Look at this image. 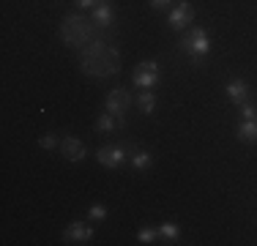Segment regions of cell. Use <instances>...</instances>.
<instances>
[{"label":"cell","instance_id":"cell-13","mask_svg":"<svg viewBox=\"0 0 257 246\" xmlns=\"http://www.w3.org/2000/svg\"><path fill=\"white\" fill-rule=\"evenodd\" d=\"M137 107H140V112H143V115H154V109H156L154 90H140V93H137Z\"/></svg>","mask_w":257,"mask_h":246},{"label":"cell","instance_id":"cell-20","mask_svg":"<svg viewBox=\"0 0 257 246\" xmlns=\"http://www.w3.org/2000/svg\"><path fill=\"white\" fill-rule=\"evenodd\" d=\"M39 148H44V151H52V148H58V137H55V134H44V137L39 140Z\"/></svg>","mask_w":257,"mask_h":246},{"label":"cell","instance_id":"cell-23","mask_svg":"<svg viewBox=\"0 0 257 246\" xmlns=\"http://www.w3.org/2000/svg\"><path fill=\"white\" fill-rule=\"evenodd\" d=\"M99 3H109V0H99Z\"/></svg>","mask_w":257,"mask_h":246},{"label":"cell","instance_id":"cell-10","mask_svg":"<svg viewBox=\"0 0 257 246\" xmlns=\"http://www.w3.org/2000/svg\"><path fill=\"white\" fill-rule=\"evenodd\" d=\"M224 90H227L230 101H232V104H238V107H241L243 101H249V85L243 82V79H230Z\"/></svg>","mask_w":257,"mask_h":246},{"label":"cell","instance_id":"cell-4","mask_svg":"<svg viewBox=\"0 0 257 246\" xmlns=\"http://www.w3.org/2000/svg\"><path fill=\"white\" fill-rule=\"evenodd\" d=\"M107 112L109 115H115V118L120 120V129H126V112H128V107H132V96H128V90L126 88H115V90H109V96H107Z\"/></svg>","mask_w":257,"mask_h":246},{"label":"cell","instance_id":"cell-18","mask_svg":"<svg viewBox=\"0 0 257 246\" xmlns=\"http://www.w3.org/2000/svg\"><path fill=\"white\" fill-rule=\"evenodd\" d=\"M241 118H243V120H257V104L243 101V104H241Z\"/></svg>","mask_w":257,"mask_h":246},{"label":"cell","instance_id":"cell-3","mask_svg":"<svg viewBox=\"0 0 257 246\" xmlns=\"http://www.w3.org/2000/svg\"><path fill=\"white\" fill-rule=\"evenodd\" d=\"M178 47H181L183 55H189V58L194 60V63H200V60L211 52V39H208V30L200 28V25H194V28L181 39Z\"/></svg>","mask_w":257,"mask_h":246},{"label":"cell","instance_id":"cell-12","mask_svg":"<svg viewBox=\"0 0 257 246\" xmlns=\"http://www.w3.org/2000/svg\"><path fill=\"white\" fill-rule=\"evenodd\" d=\"M235 137L241 143H257V120H243L235 126Z\"/></svg>","mask_w":257,"mask_h":246},{"label":"cell","instance_id":"cell-21","mask_svg":"<svg viewBox=\"0 0 257 246\" xmlns=\"http://www.w3.org/2000/svg\"><path fill=\"white\" fill-rule=\"evenodd\" d=\"M74 3L79 6V9H96V6H99V0H74Z\"/></svg>","mask_w":257,"mask_h":246},{"label":"cell","instance_id":"cell-7","mask_svg":"<svg viewBox=\"0 0 257 246\" xmlns=\"http://www.w3.org/2000/svg\"><path fill=\"white\" fill-rule=\"evenodd\" d=\"M192 22H194L192 3H189V0H178V3H175V9L170 11V17H167V25L173 30H186Z\"/></svg>","mask_w":257,"mask_h":246},{"label":"cell","instance_id":"cell-2","mask_svg":"<svg viewBox=\"0 0 257 246\" xmlns=\"http://www.w3.org/2000/svg\"><path fill=\"white\" fill-rule=\"evenodd\" d=\"M96 33H99V25L93 20H85L82 14H69L60 22V39H63V44L77 47V49L90 44L96 39Z\"/></svg>","mask_w":257,"mask_h":246},{"label":"cell","instance_id":"cell-17","mask_svg":"<svg viewBox=\"0 0 257 246\" xmlns=\"http://www.w3.org/2000/svg\"><path fill=\"white\" fill-rule=\"evenodd\" d=\"M156 238H159V230H151V227H143V230L137 232L140 243H156Z\"/></svg>","mask_w":257,"mask_h":246},{"label":"cell","instance_id":"cell-16","mask_svg":"<svg viewBox=\"0 0 257 246\" xmlns=\"http://www.w3.org/2000/svg\"><path fill=\"white\" fill-rule=\"evenodd\" d=\"M154 164V156H151L148 151H134L132 153V167L134 170H145V167H151Z\"/></svg>","mask_w":257,"mask_h":246},{"label":"cell","instance_id":"cell-19","mask_svg":"<svg viewBox=\"0 0 257 246\" xmlns=\"http://www.w3.org/2000/svg\"><path fill=\"white\" fill-rule=\"evenodd\" d=\"M88 219L90 221H104V219H107V208H104V205H93L88 211Z\"/></svg>","mask_w":257,"mask_h":246},{"label":"cell","instance_id":"cell-6","mask_svg":"<svg viewBox=\"0 0 257 246\" xmlns=\"http://www.w3.org/2000/svg\"><path fill=\"white\" fill-rule=\"evenodd\" d=\"M132 148H126V145H104L96 151V159H99V164L101 167H107V170H118L120 164L126 162V156H132Z\"/></svg>","mask_w":257,"mask_h":246},{"label":"cell","instance_id":"cell-22","mask_svg":"<svg viewBox=\"0 0 257 246\" xmlns=\"http://www.w3.org/2000/svg\"><path fill=\"white\" fill-rule=\"evenodd\" d=\"M148 3H151V9H167V6H170V0H148Z\"/></svg>","mask_w":257,"mask_h":246},{"label":"cell","instance_id":"cell-8","mask_svg":"<svg viewBox=\"0 0 257 246\" xmlns=\"http://www.w3.org/2000/svg\"><path fill=\"white\" fill-rule=\"evenodd\" d=\"M93 241V230L82 221H74L63 230V243H90Z\"/></svg>","mask_w":257,"mask_h":246},{"label":"cell","instance_id":"cell-5","mask_svg":"<svg viewBox=\"0 0 257 246\" xmlns=\"http://www.w3.org/2000/svg\"><path fill=\"white\" fill-rule=\"evenodd\" d=\"M132 82H134V88H140V90L156 88V82H159V63H156V60H143V63L134 69Z\"/></svg>","mask_w":257,"mask_h":246},{"label":"cell","instance_id":"cell-15","mask_svg":"<svg viewBox=\"0 0 257 246\" xmlns=\"http://www.w3.org/2000/svg\"><path fill=\"white\" fill-rule=\"evenodd\" d=\"M115 129H120V120L115 118V115H109V112H104L99 120H96V132H104V134H109V132H115Z\"/></svg>","mask_w":257,"mask_h":246},{"label":"cell","instance_id":"cell-9","mask_svg":"<svg viewBox=\"0 0 257 246\" xmlns=\"http://www.w3.org/2000/svg\"><path fill=\"white\" fill-rule=\"evenodd\" d=\"M60 153H63L69 162H82V159L88 156L82 140H77V137H63L60 140Z\"/></svg>","mask_w":257,"mask_h":246},{"label":"cell","instance_id":"cell-14","mask_svg":"<svg viewBox=\"0 0 257 246\" xmlns=\"http://www.w3.org/2000/svg\"><path fill=\"white\" fill-rule=\"evenodd\" d=\"M159 238H162V241H167V243H178V238H181L178 224H173V221H164V224L159 227Z\"/></svg>","mask_w":257,"mask_h":246},{"label":"cell","instance_id":"cell-1","mask_svg":"<svg viewBox=\"0 0 257 246\" xmlns=\"http://www.w3.org/2000/svg\"><path fill=\"white\" fill-rule=\"evenodd\" d=\"M79 69L88 77H112L120 71V52L115 44L93 39L79 49Z\"/></svg>","mask_w":257,"mask_h":246},{"label":"cell","instance_id":"cell-11","mask_svg":"<svg viewBox=\"0 0 257 246\" xmlns=\"http://www.w3.org/2000/svg\"><path fill=\"white\" fill-rule=\"evenodd\" d=\"M90 20H93L99 28H109V25L115 22V11L109 3H99L96 9H90Z\"/></svg>","mask_w":257,"mask_h":246}]
</instances>
